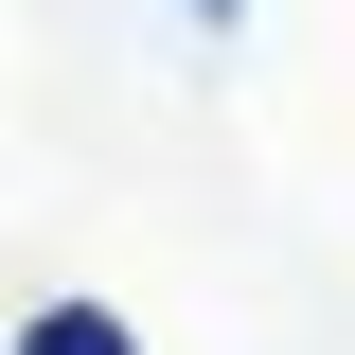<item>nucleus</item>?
<instances>
[{
    "instance_id": "f257e3e1",
    "label": "nucleus",
    "mask_w": 355,
    "mask_h": 355,
    "mask_svg": "<svg viewBox=\"0 0 355 355\" xmlns=\"http://www.w3.org/2000/svg\"><path fill=\"white\" fill-rule=\"evenodd\" d=\"M18 355H142V338H125V302H36Z\"/></svg>"
},
{
    "instance_id": "f03ea898",
    "label": "nucleus",
    "mask_w": 355,
    "mask_h": 355,
    "mask_svg": "<svg viewBox=\"0 0 355 355\" xmlns=\"http://www.w3.org/2000/svg\"><path fill=\"white\" fill-rule=\"evenodd\" d=\"M178 18H214V36H231V18H249V0H178Z\"/></svg>"
}]
</instances>
